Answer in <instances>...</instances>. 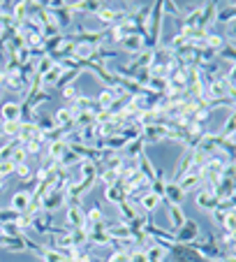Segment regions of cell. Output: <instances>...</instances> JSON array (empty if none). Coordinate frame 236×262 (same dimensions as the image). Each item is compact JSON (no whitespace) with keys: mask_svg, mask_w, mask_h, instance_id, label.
Listing matches in <instances>:
<instances>
[{"mask_svg":"<svg viewBox=\"0 0 236 262\" xmlns=\"http://www.w3.org/2000/svg\"><path fill=\"white\" fill-rule=\"evenodd\" d=\"M84 223H86V209H81V204L79 207H67V221H65V225L69 230L84 228Z\"/></svg>","mask_w":236,"mask_h":262,"instance_id":"cell-12","label":"cell"},{"mask_svg":"<svg viewBox=\"0 0 236 262\" xmlns=\"http://www.w3.org/2000/svg\"><path fill=\"white\" fill-rule=\"evenodd\" d=\"M21 213L14 211V209H0V225H7V223H19Z\"/></svg>","mask_w":236,"mask_h":262,"instance_id":"cell-33","label":"cell"},{"mask_svg":"<svg viewBox=\"0 0 236 262\" xmlns=\"http://www.w3.org/2000/svg\"><path fill=\"white\" fill-rule=\"evenodd\" d=\"M118 49H121V54H141L144 49H146V40H144L141 35H128V37H123V42L118 45Z\"/></svg>","mask_w":236,"mask_h":262,"instance_id":"cell-8","label":"cell"},{"mask_svg":"<svg viewBox=\"0 0 236 262\" xmlns=\"http://www.w3.org/2000/svg\"><path fill=\"white\" fill-rule=\"evenodd\" d=\"M63 204H65V190H54V193H49L44 198V202H42V211L54 213V211H58Z\"/></svg>","mask_w":236,"mask_h":262,"instance_id":"cell-11","label":"cell"},{"mask_svg":"<svg viewBox=\"0 0 236 262\" xmlns=\"http://www.w3.org/2000/svg\"><path fill=\"white\" fill-rule=\"evenodd\" d=\"M160 202H162V200H160V198H157V195L155 193H151V190H148V193L146 195H144V198L141 200H139V209H141V211L144 213H153V211H155V209L157 207H160Z\"/></svg>","mask_w":236,"mask_h":262,"instance_id":"cell-22","label":"cell"},{"mask_svg":"<svg viewBox=\"0 0 236 262\" xmlns=\"http://www.w3.org/2000/svg\"><path fill=\"white\" fill-rule=\"evenodd\" d=\"M174 183H178V188L183 190V193H192V190H197V188H202L204 186V177L202 174H192V172H187V174H183L178 181H174Z\"/></svg>","mask_w":236,"mask_h":262,"instance_id":"cell-10","label":"cell"},{"mask_svg":"<svg viewBox=\"0 0 236 262\" xmlns=\"http://www.w3.org/2000/svg\"><path fill=\"white\" fill-rule=\"evenodd\" d=\"M14 174L21 179V181H26V179H30L35 172H30L28 165H16V167H14Z\"/></svg>","mask_w":236,"mask_h":262,"instance_id":"cell-37","label":"cell"},{"mask_svg":"<svg viewBox=\"0 0 236 262\" xmlns=\"http://www.w3.org/2000/svg\"><path fill=\"white\" fill-rule=\"evenodd\" d=\"M30 228L37 234H49V230L54 228V213H46V211L30 213Z\"/></svg>","mask_w":236,"mask_h":262,"instance_id":"cell-6","label":"cell"},{"mask_svg":"<svg viewBox=\"0 0 236 262\" xmlns=\"http://www.w3.org/2000/svg\"><path fill=\"white\" fill-rule=\"evenodd\" d=\"M195 202H197V207L202 209V211H216L218 209V198H216V193H213V188L211 186H202V188L195 193Z\"/></svg>","mask_w":236,"mask_h":262,"instance_id":"cell-4","label":"cell"},{"mask_svg":"<svg viewBox=\"0 0 236 262\" xmlns=\"http://www.w3.org/2000/svg\"><path fill=\"white\" fill-rule=\"evenodd\" d=\"M12 165H14V167H16V165H26V160H28V151H26V148H23V144H21V146L19 148H16V151H14V154H12Z\"/></svg>","mask_w":236,"mask_h":262,"instance_id":"cell-34","label":"cell"},{"mask_svg":"<svg viewBox=\"0 0 236 262\" xmlns=\"http://www.w3.org/2000/svg\"><path fill=\"white\" fill-rule=\"evenodd\" d=\"M35 125L42 130V135H49V133H54V130L58 128L56 119H54V116H49V114H37V119H35Z\"/></svg>","mask_w":236,"mask_h":262,"instance_id":"cell-23","label":"cell"},{"mask_svg":"<svg viewBox=\"0 0 236 262\" xmlns=\"http://www.w3.org/2000/svg\"><path fill=\"white\" fill-rule=\"evenodd\" d=\"M104 200L118 207L123 200H128V190L123 188V183L118 181V183H113V186H109V188H104Z\"/></svg>","mask_w":236,"mask_h":262,"instance_id":"cell-13","label":"cell"},{"mask_svg":"<svg viewBox=\"0 0 236 262\" xmlns=\"http://www.w3.org/2000/svg\"><path fill=\"white\" fill-rule=\"evenodd\" d=\"M19 130H21V121H3L0 123V135H5L10 139L19 137Z\"/></svg>","mask_w":236,"mask_h":262,"instance_id":"cell-25","label":"cell"},{"mask_svg":"<svg viewBox=\"0 0 236 262\" xmlns=\"http://www.w3.org/2000/svg\"><path fill=\"white\" fill-rule=\"evenodd\" d=\"M79 163H81V158H79L72 148L67 146V151H65V154L60 156V160H58V167L65 169V167H72V165H79Z\"/></svg>","mask_w":236,"mask_h":262,"instance_id":"cell-29","label":"cell"},{"mask_svg":"<svg viewBox=\"0 0 236 262\" xmlns=\"http://www.w3.org/2000/svg\"><path fill=\"white\" fill-rule=\"evenodd\" d=\"M63 72H65L63 65H60V63H54V68H51L49 72H46L44 77H42V86H44V89L49 91L51 86L58 84V79H60V74H63Z\"/></svg>","mask_w":236,"mask_h":262,"instance_id":"cell-20","label":"cell"},{"mask_svg":"<svg viewBox=\"0 0 236 262\" xmlns=\"http://www.w3.org/2000/svg\"><path fill=\"white\" fill-rule=\"evenodd\" d=\"M54 68V60L49 58V56H44V58H39V60H35V74L37 77H44L49 70Z\"/></svg>","mask_w":236,"mask_h":262,"instance_id":"cell-32","label":"cell"},{"mask_svg":"<svg viewBox=\"0 0 236 262\" xmlns=\"http://www.w3.org/2000/svg\"><path fill=\"white\" fill-rule=\"evenodd\" d=\"M162 19H164V5L153 3V12L148 19V37H146V49H157L160 47V35H162Z\"/></svg>","mask_w":236,"mask_h":262,"instance_id":"cell-1","label":"cell"},{"mask_svg":"<svg viewBox=\"0 0 236 262\" xmlns=\"http://www.w3.org/2000/svg\"><path fill=\"white\" fill-rule=\"evenodd\" d=\"M144 146H146V139L139 135L134 142H130L128 146H125V154L123 156H125V158H139V154L144 151Z\"/></svg>","mask_w":236,"mask_h":262,"instance_id":"cell-24","label":"cell"},{"mask_svg":"<svg viewBox=\"0 0 236 262\" xmlns=\"http://www.w3.org/2000/svg\"><path fill=\"white\" fill-rule=\"evenodd\" d=\"M183 200H185V193L178 188V183H174V181L164 183V202L167 204H178V207H181Z\"/></svg>","mask_w":236,"mask_h":262,"instance_id":"cell-15","label":"cell"},{"mask_svg":"<svg viewBox=\"0 0 236 262\" xmlns=\"http://www.w3.org/2000/svg\"><path fill=\"white\" fill-rule=\"evenodd\" d=\"M3 121H21V102H5L0 107Z\"/></svg>","mask_w":236,"mask_h":262,"instance_id":"cell-19","label":"cell"},{"mask_svg":"<svg viewBox=\"0 0 236 262\" xmlns=\"http://www.w3.org/2000/svg\"><path fill=\"white\" fill-rule=\"evenodd\" d=\"M167 262H206L192 244H174L167 251Z\"/></svg>","mask_w":236,"mask_h":262,"instance_id":"cell-2","label":"cell"},{"mask_svg":"<svg viewBox=\"0 0 236 262\" xmlns=\"http://www.w3.org/2000/svg\"><path fill=\"white\" fill-rule=\"evenodd\" d=\"M65 151H67V142H65V139H58V142L46 144V151H44V154H49L51 158L60 160V156H63Z\"/></svg>","mask_w":236,"mask_h":262,"instance_id":"cell-28","label":"cell"},{"mask_svg":"<svg viewBox=\"0 0 236 262\" xmlns=\"http://www.w3.org/2000/svg\"><path fill=\"white\" fill-rule=\"evenodd\" d=\"M231 167H234V177H236V163H231Z\"/></svg>","mask_w":236,"mask_h":262,"instance_id":"cell-38","label":"cell"},{"mask_svg":"<svg viewBox=\"0 0 236 262\" xmlns=\"http://www.w3.org/2000/svg\"><path fill=\"white\" fill-rule=\"evenodd\" d=\"M167 211H169V230L172 232H176V230H181L183 228V223L187 221L185 218V213H183V209L178 207V204H167Z\"/></svg>","mask_w":236,"mask_h":262,"instance_id":"cell-16","label":"cell"},{"mask_svg":"<svg viewBox=\"0 0 236 262\" xmlns=\"http://www.w3.org/2000/svg\"><path fill=\"white\" fill-rule=\"evenodd\" d=\"M130 262H148V253L141 248H132L130 251Z\"/></svg>","mask_w":236,"mask_h":262,"instance_id":"cell-36","label":"cell"},{"mask_svg":"<svg viewBox=\"0 0 236 262\" xmlns=\"http://www.w3.org/2000/svg\"><path fill=\"white\" fill-rule=\"evenodd\" d=\"M220 137H225V139H229V137H234L236 135V109L231 112L229 116H227V121H225V125L220 128Z\"/></svg>","mask_w":236,"mask_h":262,"instance_id":"cell-27","label":"cell"},{"mask_svg":"<svg viewBox=\"0 0 236 262\" xmlns=\"http://www.w3.org/2000/svg\"><path fill=\"white\" fill-rule=\"evenodd\" d=\"M137 160H139V172L144 174V179H146L148 183H153V181H157V179H162V177H164L162 169H157L155 165L151 163V158L146 156V151H141Z\"/></svg>","mask_w":236,"mask_h":262,"instance_id":"cell-7","label":"cell"},{"mask_svg":"<svg viewBox=\"0 0 236 262\" xmlns=\"http://www.w3.org/2000/svg\"><path fill=\"white\" fill-rule=\"evenodd\" d=\"M199 234H202V225L197 221H185L183 228L174 232V237H176V244H195Z\"/></svg>","mask_w":236,"mask_h":262,"instance_id":"cell-3","label":"cell"},{"mask_svg":"<svg viewBox=\"0 0 236 262\" xmlns=\"http://www.w3.org/2000/svg\"><path fill=\"white\" fill-rule=\"evenodd\" d=\"M169 135V128L162 123H148L141 128V137L146 139V144H157V142H164Z\"/></svg>","mask_w":236,"mask_h":262,"instance_id":"cell-5","label":"cell"},{"mask_svg":"<svg viewBox=\"0 0 236 262\" xmlns=\"http://www.w3.org/2000/svg\"><path fill=\"white\" fill-rule=\"evenodd\" d=\"M118 213H121V223L128 225L130 221H134V218H137L139 213H144V211L139 209V204H132L130 200H123V202L118 204Z\"/></svg>","mask_w":236,"mask_h":262,"instance_id":"cell-14","label":"cell"},{"mask_svg":"<svg viewBox=\"0 0 236 262\" xmlns=\"http://www.w3.org/2000/svg\"><path fill=\"white\" fill-rule=\"evenodd\" d=\"M28 207H30V193L16 190V193L12 195V209L19 213H28Z\"/></svg>","mask_w":236,"mask_h":262,"instance_id":"cell-18","label":"cell"},{"mask_svg":"<svg viewBox=\"0 0 236 262\" xmlns=\"http://www.w3.org/2000/svg\"><path fill=\"white\" fill-rule=\"evenodd\" d=\"M0 248H5L10 253H23L28 251V234H19V237H0Z\"/></svg>","mask_w":236,"mask_h":262,"instance_id":"cell-9","label":"cell"},{"mask_svg":"<svg viewBox=\"0 0 236 262\" xmlns=\"http://www.w3.org/2000/svg\"><path fill=\"white\" fill-rule=\"evenodd\" d=\"M123 93V91H113V89H104L100 95H95V100H98V104L102 107V112H107L109 107H111L113 102H116V98Z\"/></svg>","mask_w":236,"mask_h":262,"instance_id":"cell-21","label":"cell"},{"mask_svg":"<svg viewBox=\"0 0 236 262\" xmlns=\"http://www.w3.org/2000/svg\"><path fill=\"white\" fill-rule=\"evenodd\" d=\"M60 95H63V100H65V107H72V104L79 100V95H81V93L77 91V86H74V84H69V86H65V89L60 91Z\"/></svg>","mask_w":236,"mask_h":262,"instance_id":"cell-31","label":"cell"},{"mask_svg":"<svg viewBox=\"0 0 236 262\" xmlns=\"http://www.w3.org/2000/svg\"><path fill=\"white\" fill-rule=\"evenodd\" d=\"M12 21L16 26L28 21V3H14V12H12Z\"/></svg>","mask_w":236,"mask_h":262,"instance_id":"cell-26","label":"cell"},{"mask_svg":"<svg viewBox=\"0 0 236 262\" xmlns=\"http://www.w3.org/2000/svg\"><path fill=\"white\" fill-rule=\"evenodd\" d=\"M79 74H81V70H65V72L60 74V79H58V84H56V89H60V91H63L65 86L74 84V79H77Z\"/></svg>","mask_w":236,"mask_h":262,"instance_id":"cell-30","label":"cell"},{"mask_svg":"<svg viewBox=\"0 0 236 262\" xmlns=\"http://www.w3.org/2000/svg\"><path fill=\"white\" fill-rule=\"evenodd\" d=\"M54 119H56V123H58V128H65L67 133L74 130V112L69 107H60L54 114Z\"/></svg>","mask_w":236,"mask_h":262,"instance_id":"cell-17","label":"cell"},{"mask_svg":"<svg viewBox=\"0 0 236 262\" xmlns=\"http://www.w3.org/2000/svg\"><path fill=\"white\" fill-rule=\"evenodd\" d=\"M107 262H130V251H123V248H118V251H113L111 255H109Z\"/></svg>","mask_w":236,"mask_h":262,"instance_id":"cell-35","label":"cell"}]
</instances>
